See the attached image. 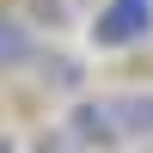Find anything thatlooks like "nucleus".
<instances>
[{
	"label": "nucleus",
	"mask_w": 153,
	"mask_h": 153,
	"mask_svg": "<svg viewBox=\"0 0 153 153\" xmlns=\"http://www.w3.org/2000/svg\"><path fill=\"white\" fill-rule=\"evenodd\" d=\"M153 37V0H110L92 25V43L98 49H129Z\"/></svg>",
	"instance_id": "obj_1"
},
{
	"label": "nucleus",
	"mask_w": 153,
	"mask_h": 153,
	"mask_svg": "<svg viewBox=\"0 0 153 153\" xmlns=\"http://www.w3.org/2000/svg\"><path fill=\"white\" fill-rule=\"evenodd\" d=\"M68 135L74 147H117L123 129H117V110H110V98H80L68 117Z\"/></svg>",
	"instance_id": "obj_2"
},
{
	"label": "nucleus",
	"mask_w": 153,
	"mask_h": 153,
	"mask_svg": "<svg viewBox=\"0 0 153 153\" xmlns=\"http://www.w3.org/2000/svg\"><path fill=\"white\" fill-rule=\"evenodd\" d=\"M110 110H117V129H123V141H153V92H117L110 98Z\"/></svg>",
	"instance_id": "obj_3"
},
{
	"label": "nucleus",
	"mask_w": 153,
	"mask_h": 153,
	"mask_svg": "<svg viewBox=\"0 0 153 153\" xmlns=\"http://www.w3.org/2000/svg\"><path fill=\"white\" fill-rule=\"evenodd\" d=\"M25 61H37V37L25 19H12V12H0V74L25 68Z\"/></svg>",
	"instance_id": "obj_4"
},
{
	"label": "nucleus",
	"mask_w": 153,
	"mask_h": 153,
	"mask_svg": "<svg viewBox=\"0 0 153 153\" xmlns=\"http://www.w3.org/2000/svg\"><path fill=\"white\" fill-rule=\"evenodd\" d=\"M37 153H80V147H74V135H68V129H49L43 141H37Z\"/></svg>",
	"instance_id": "obj_5"
},
{
	"label": "nucleus",
	"mask_w": 153,
	"mask_h": 153,
	"mask_svg": "<svg viewBox=\"0 0 153 153\" xmlns=\"http://www.w3.org/2000/svg\"><path fill=\"white\" fill-rule=\"evenodd\" d=\"M49 74H55V86H80V80H86V74H80V61H55Z\"/></svg>",
	"instance_id": "obj_6"
},
{
	"label": "nucleus",
	"mask_w": 153,
	"mask_h": 153,
	"mask_svg": "<svg viewBox=\"0 0 153 153\" xmlns=\"http://www.w3.org/2000/svg\"><path fill=\"white\" fill-rule=\"evenodd\" d=\"M0 153H12V141H0Z\"/></svg>",
	"instance_id": "obj_7"
}]
</instances>
